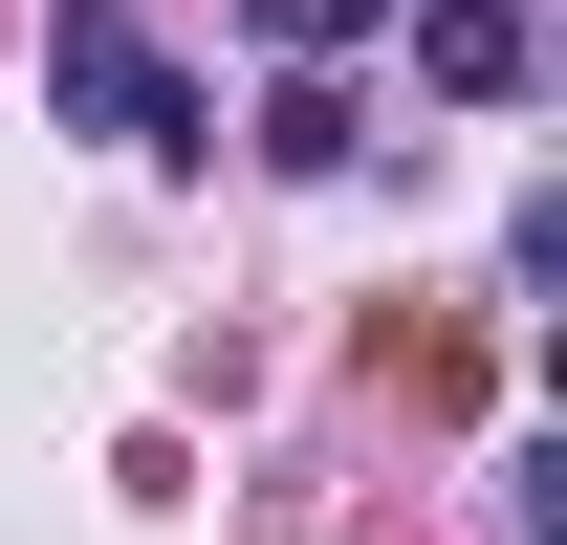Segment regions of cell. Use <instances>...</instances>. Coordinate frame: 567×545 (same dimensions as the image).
<instances>
[{"label":"cell","mask_w":567,"mask_h":545,"mask_svg":"<svg viewBox=\"0 0 567 545\" xmlns=\"http://www.w3.org/2000/svg\"><path fill=\"white\" fill-rule=\"evenodd\" d=\"M44 88H66L110 153H218V110H197V66L153 44L132 0H44Z\"/></svg>","instance_id":"cell-1"},{"label":"cell","mask_w":567,"mask_h":545,"mask_svg":"<svg viewBox=\"0 0 567 545\" xmlns=\"http://www.w3.org/2000/svg\"><path fill=\"white\" fill-rule=\"evenodd\" d=\"M415 88L524 110V88H546V22H524V0H415Z\"/></svg>","instance_id":"cell-2"},{"label":"cell","mask_w":567,"mask_h":545,"mask_svg":"<svg viewBox=\"0 0 567 545\" xmlns=\"http://www.w3.org/2000/svg\"><path fill=\"white\" fill-rule=\"evenodd\" d=\"M262 44H306V66H328V44H371V0H262Z\"/></svg>","instance_id":"cell-3"}]
</instances>
